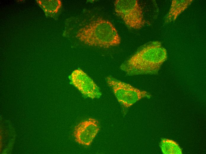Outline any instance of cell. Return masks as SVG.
<instances>
[{"instance_id":"8","label":"cell","mask_w":206,"mask_h":154,"mask_svg":"<svg viewBox=\"0 0 206 154\" xmlns=\"http://www.w3.org/2000/svg\"><path fill=\"white\" fill-rule=\"evenodd\" d=\"M160 147L163 153L181 154V150L176 143L173 141L164 139L160 143Z\"/></svg>"},{"instance_id":"1","label":"cell","mask_w":206,"mask_h":154,"mask_svg":"<svg viewBox=\"0 0 206 154\" xmlns=\"http://www.w3.org/2000/svg\"><path fill=\"white\" fill-rule=\"evenodd\" d=\"M167 57L161 43L154 41L142 46L125 62L120 68L130 76L155 74Z\"/></svg>"},{"instance_id":"2","label":"cell","mask_w":206,"mask_h":154,"mask_svg":"<svg viewBox=\"0 0 206 154\" xmlns=\"http://www.w3.org/2000/svg\"><path fill=\"white\" fill-rule=\"evenodd\" d=\"M75 37L86 45L104 48L117 46L121 42L113 25L101 18L91 21L79 29Z\"/></svg>"},{"instance_id":"3","label":"cell","mask_w":206,"mask_h":154,"mask_svg":"<svg viewBox=\"0 0 206 154\" xmlns=\"http://www.w3.org/2000/svg\"><path fill=\"white\" fill-rule=\"evenodd\" d=\"M114 8L118 15L131 28L140 29L146 23L142 8L137 0H116Z\"/></svg>"},{"instance_id":"5","label":"cell","mask_w":206,"mask_h":154,"mask_svg":"<svg viewBox=\"0 0 206 154\" xmlns=\"http://www.w3.org/2000/svg\"><path fill=\"white\" fill-rule=\"evenodd\" d=\"M69 78L71 83L85 97L93 99L99 98L101 96L99 88L82 70H74Z\"/></svg>"},{"instance_id":"6","label":"cell","mask_w":206,"mask_h":154,"mask_svg":"<svg viewBox=\"0 0 206 154\" xmlns=\"http://www.w3.org/2000/svg\"><path fill=\"white\" fill-rule=\"evenodd\" d=\"M99 130L98 121L90 118L80 123L75 127L73 135L80 144L88 146L92 142Z\"/></svg>"},{"instance_id":"7","label":"cell","mask_w":206,"mask_h":154,"mask_svg":"<svg viewBox=\"0 0 206 154\" xmlns=\"http://www.w3.org/2000/svg\"><path fill=\"white\" fill-rule=\"evenodd\" d=\"M193 0H173L165 20L166 23L176 20L179 15L191 4Z\"/></svg>"},{"instance_id":"4","label":"cell","mask_w":206,"mask_h":154,"mask_svg":"<svg viewBox=\"0 0 206 154\" xmlns=\"http://www.w3.org/2000/svg\"><path fill=\"white\" fill-rule=\"evenodd\" d=\"M106 81L118 102L126 108L131 107L142 98L151 96L146 91L141 90L112 77H107Z\"/></svg>"},{"instance_id":"9","label":"cell","mask_w":206,"mask_h":154,"mask_svg":"<svg viewBox=\"0 0 206 154\" xmlns=\"http://www.w3.org/2000/svg\"><path fill=\"white\" fill-rule=\"evenodd\" d=\"M59 0H48L45 2L44 10L48 15L52 16L57 13L61 6Z\"/></svg>"}]
</instances>
